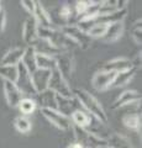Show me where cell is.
Listing matches in <instances>:
<instances>
[{
  "mask_svg": "<svg viewBox=\"0 0 142 148\" xmlns=\"http://www.w3.org/2000/svg\"><path fill=\"white\" fill-rule=\"evenodd\" d=\"M17 108H19L20 112L24 115V116H26V115L34 114V111L37 108V105H36L35 100L32 98H22L20 100L19 105H17Z\"/></svg>",
  "mask_w": 142,
  "mask_h": 148,
  "instance_id": "obj_29",
  "label": "cell"
},
{
  "mask_svg": "<svg viewBox=\"0 0 142 148\" xmlns=\"http://www.w3.org/2000/svg\"><path fill=\"white\" fill-rule=\"evenodd\" d=\"M25 48L22 47H14L9 49L4 54V57L0 61V66H17L21 62V58L24 56Z\"/></svg>",
  "mask_w": 142,
  "mask_h": 148,
  "instance_id": "obj_20",
  "label": "cell"
},
{
  "mask_svg": "<svg viewBox=\"0 0 142 148\" xmlns=\"http://www.w3.org/2000/svg\"><path fill=\"white\" fill-rule=\"evenodd\" d=\"M36 64H37V68L40 69L53 72L56 69V58L51 57V56L36 54Z\"/></svg>",
  "mask_w": 142,
  "mask_h": 148,
  "instance_id": "obj_26",
  "label": "cell"
},
{
  "mask_svg": "<svg viewBox=\"0 0 142 148\" xmlns=\"http://www.w3.org/2000/svg\"><path fill=\"white\" fill-rule=\"evenodd\" d=\"M123 30H125V25H123V21L110 24V25L108 26L105 35L102 37V38H100V41H103V42H105V43L116 42V41L120 40L121 36L123 35Z\"/></svg>",
  "mask_w": 142,
  "mask_h": 148,
  "instance_id": "obj_15",
  "label": "cell"
},
{
  "mask_svg": "<svg viewBox=\"0 0 142 148\" xmlns=\"http://www.w3.org/2000/svg\"><path fill=\"white\" fill-rule=\"evenodd\" d=\"M99 148H109L108 146H103V147H99Z\"/></svg>",
  "mask_w": 142,
  "mask_h": 148,
  "instance_id": "obj_35",
  "label": "cell"
},
{
  "mask_svg": "<svg viewBox=\"0 0 142 148\" xmlns=\"http://www.w3.org/2000/svg\"><path fill=\"white\" fill-rule=\"evenodd\" d=\"M73 94L78 99V101H79L80 106L84 108L89 115L99 120L100 122L108 123V115L105 112L103 105L100 104V101L93 94H90L85 89H75L73 90Z\"/></svg>",
  "mask_w": 142,
  "mask_h": 148,
  "instance_id": "obj_1",
  "label": "cell"
},
{
  "mask_svg": "<svg viewBox=\"0 0 142 148\" xmlns=\"http://www.w3.org/2000/svg\"><path fill=\"white\" fill-rule=\"evenodd\" d=\"M108 26L109 25H94L86 31V34L89 35V37L91 40L93 38H99L100 40L105 35V32H106Z\"/></svg>",
  "mask_w": 142,
  "mask_h": 148,
  "instance_id": "obj_31",
  "label": "cell"
},
{
  "mask_svg": "<svg viewBox=\"0 0 142 148\" xmlns=\"http://www.w3.org/2000/svg\"><path fill=\"white\" fill-rule=\"evenodd\" d=\"M58 15H59V18L64 22V25L63 26H66V25H75L77 24L74 6H73V3H71V1H64L61 6H59Z\"/></svg>",
  "mask_w": 142,
  "mask_h": 148,
  "instance_id": "obj_17",
  "label": "cell"
},
{
  "mask_svg": "<svg viewBox=\"0 0 142 148\" xmlns=\"http://www.w3.org/2000/svg\"><path fill=\"white\" fill-rule=\"evenodd\" d=\"M82 106L75 96L72 98H62L57 95V111L64 115L67 117H71V115L77 110H80Z\"/></svg>",
  "mask_w": 142,
  "mask_h": 148,
  "instance_id": "obj_8",
  "label": "cell"
},
{
  "mask_svg": "<svg viewBox=\"0 0 142 148\" xmlns=\"http://www.w3.org/2000/svg\"><path fill=\"white\" fill-rule=\"evenodd\" d=\"M71 122L72 126H77L80 128H86L89 126V123L91 121V115H89L84 110H77L71 115Z\"/></svg>",
  "mask_w": 142,
  "mask_h": 148,
  "instance_id": "obj_23",
  "label": "cell"
},
{
  "mask_svg": "<svg viewBox=\"0 0 142 148\" xmlns=\"http://www.w3.org/2000/svg\"><path fill=\"white\" fill-rule=\"evenodd\" d=\"M61 31L68 38H69L73 43L78 47H80L82 49H88L91 45V40L89 35L84 32L83 30H80L77 25H66L59 27Z\"/></svg>",
  "mask_w": 142,
  "mask_h": 148,
  "instance_id": "obj_2",
  "label": "cell"
},
{
  "mask_svg": "<svg viewBox=\"0 0 142 148\" xmlns=\"http://www.w3.org/2000/svg\"><path fill=\"white\" fill-rule=\"evenodd\" d=\"M131 38L137 46L142 45V20L139 18L131 27Z\"/></svg>",
  "mask_w": 142,
  "mask_h": 148,
  "instance_id": "obj_30",
  "label": "cell"
},
{
  "mask_svg": "<svg viewBox=\"0 0 142 148\" xmlns=\"http://www.w3.org/2000/svg\"><path fill=\"white\" fill-rule=\"evenodd\" d=\"M15 85L19 88L22 95H27V98L36 95V91L32 85V80H31V74L27 72V69L22 66L21 62L17 64V78Z\"/></svg>",
  "mask_w": 142,
  "mask_h": 148,
  "instance_id": "obj_4",
  "label": "cell"
},
{
  "mask_svg": "<svg viewBox=\"0 0 142 148\" xmlns=\"http://www.w3.org/2000/svg\"><path fill=\"white\" fill-rule=\"evenodd\" d=\"M49 78H51V72L45 71V69H40V68H37L31 74V80H32V85L36 94L48 89Z\"/></svg>",
  "mask_w": 142,
  "mask_h": 148,
  "instance_id": "obj_12",
  "label": "cell"
},
{
  "mask_svg": "<svg viewBox=\"0 0 142 148\" xmlns=\"http://www.w3.org/2000/svg\"><path fill=\"white\" fill-rule=\"evenodd\" d=\"M131 68H134L132 67V63H131V59L120 57V58H115V59H111V61L106 62L103 66L102 71L120 73V72L127 71V69H131Z\"/></svg>",
  "mask_w": 142,
  "mask_h": 148,
  "instance_id": "obj_16",
  "label": "cell"
},
{
  "mask_svg": "<svg viewBox=\"0 0 142 148\" xmlns=\"http://www.w3.org/2000/svg\"><path fill=\"white\" fill-rule=\"evenodd\" d=\"M14 126H15L17 132L22 133V135H26V133H29L31 131L32 125H31V121L26 116L20 115V116H17L15 120H14Z\"/></svg>",
  "mask_w": 142,
  "mask_h": 148,
  "instance_id": "obj_27",
  "label": "cell"
},
{
  "mask_svg": "<svg viewBox=\"0 0 142 148\" xmlns=\"http://www.w3.org/2000/svg\"><path fill=\"white\" fill-rule=\"evenodd\" d=\"M115 74L116 73H114V72H106V71H102V69H100V71L95 73L93 78H91V85L98 91L108 90L111 88Z\"/></svg>",
  "mask_w": 142,
  "mask_h": 148,
  "instance_id": "obj_7",
  "label": "cell"
},
{
  "mask_svg": "<svg viewBox=\"0 0 142 148\" xmlns=\"http://www.w3.org/2000/svg\"><path fill=\"white\" fill-rule=\"evenodd\" d=\"M67 148H83V147H82V146L79 145V143L74 142V143H72V145H69V146H68Z\"/></svg>",
  "mask_w": 142,
  "mask_h": 148,
  "instance_id": "obj_34",
  "label": "cell"
},
{
  "mask_svg": "<svg viewBox=\"0 0 142 148\" xmlns=\"http://www.w3.org/2000/svg\"><path fill=\"white\" fill-rule=\"evenodd\" d=\"M136 73H137V69H135V68H131V69H127V71L116 73L115 78H114V82L111 84V88H120V86L129 84V83L132 80V78L136 75Z\"/></svg>",
  "mask_w": 142,
  "mask_h": 148,
  "instance_id": "obj_24",
  "label": "cell"
},
{
  "mask_svg": "<svg viewBox=\"0 0 142 148\" xmlns=\"http://www.w3.org/2000/svg\"><path fill=\"white\" fill-rule=\"evenodd\" d=\"M35 96H36V99H34L35 103L41 110L42 109L57 110V95L52 90L47 89L45 91L37 92Z\"/></svg>",
  "mask_w": 142,
  "mask_h": 148,
  "instance_id": "obj_11",
  "label": "cell"
},
{
  "mask_svg": "<svg viewBox=\"0 0 142 148\" xmlns=\"http://www.w3.org/2000/svg\"><path fill=\"white\" fill-rule=\"evenodd\" d=\"M20 5L22 6V9H25L26 12L29 14L30 16L34 15L35 5H36V1H35V0H22V1H20Z\"/></svg>",
  "mask_w": 142,
  "mask_h": 148,
  "instance_id": "obj_32",
  "label": "cell"
},
{
  "mask_svg": "<svg viewBox=\"0 0 142 148\" xmlns=\"http://www.w3.org/2000/svg\"><path fill=\"white\" fill-rule=\"evenodd\" d=\"M41 114L51 122L53 126H56L57 128L62 130V131H68L72 128V122L71 119L62 115L61 112H58L57 110H51V109H42Z\"/></svg>",
  "mask_w": 142,
  "mask_h": 148,
  "instance_id": "obj_6",
  "label": "cell"
},
{
  "mask_svg": "<svg viewBox=\"0 0 142 148\" xmlns=\"http://www.w3.org/2000/svg\"><path fill=\"white\" fill-rule=\"evenodd\" d=\"M21 63L30 74H32L36 69H37V64H36V52L32 47L26 46V48L24 51V56H22V58H21Z\"/></svg>",
  "mask_w": 142,
  "mask_h": 148,
  "instance_id": "obj_22",
  "label": "cell"
},
{
  "mask_svg": "<svg viewBox=\"0 0 142 148\" xmlns=\"http://www.w3.org/2000/svg\"><path fill=\"white\" fill-rule=\"evenodd\" d=\"M0 9H1V5H0Z\"/></svg>",
  "mask_w": 142,
  "mask_h": 148,
  "instance_id": "obj_36",
  "label": "cell"
},
{
  "mask_svg": "<svg viewBox=\"0 0 142 148\" xmlns=\"http://www.w3.org/2000/svg\"><path fill=\"white\" fill-rule=\"evenodd\" d=\"M126 4L127 1H123V0H102L98 15H108V14L126 9Z\"/></svg>",
  "mask_w": 142,
  "mask_h": 148,
  "instance_id": "obj_19",
  "label": "cell"
},
{
  "mask_svg": "<svg viewBox=\"0 0 142 148\" xmlns=\"http://www.w3.org/2000/svg\"><path fill=\"white\" fill-rule=\"evenodd\" d=\"M141 104V94L136 90H125L119 98L113 103V109H120L127 105H139Z\"/></svg>",
  "mask_w": 142,
  "mask_h": 148,
  "instance_id": "obj_9",
  "label": "cell"
},
{
  "mask_svg": "<svg viewBox=\"0 0 142 148\" xmlns=\"http://www.w3.org/2000/svg\"><path fill=\"white\" fill-rule=\"evenodd\" d=\"M0 77L5 82L15 83L17 78V66H0Z\"/></svg>",
  "mask_w": 142,
  "mask_h": 148,
  "instance_id": "obj_28",
  "label": "cell"
},
{
  "mask_svg": "<svg viewBox=\"0 0 142 148\" xmlns=\"http://www.w3.org/2000/svg\"><path fill=\"white\" fill-rule=\"evenodd\" d=\"M56 69L61 73V75L68 80L72 77L73 69H74V57L73 54L67 51V52H61L56 57Z\"/></svg>",
  "mask_w": 142,
  "mask_h": 148,
  "instance_id": "obj_5",
  "label": "cell"
},
{
  "mask_svg": "<svg viewBox=\"0 0 142 148\" xmlns=\"http://www.w3.org/2000/svg\"><path fill=\"white\" fill-rule=\"evenodd\" d=\"M35 49L36 54H43V56H51V57H56L57 54H59L62 51H59L58 48H56L54 46H52L48 41L46 40H41L37 38L34 42L32 46H30Z\"/></svg>",
  "mask_w": 142,
  "mask_h": 148,
  "instance_id": "obj_18",
  "label": "cell"
},
{
  "mask_svg": "<svg viewBox=\"0 0 142 148\" xmlns=\"http://www.w3.org/2000/svg\"><path fill=\"white\" fill-rule=\"evenodd\" d=\"M123 126L135 132L141 131V112H130L122 116Z\"/></svg>",
  "mask_w": 142,
  "mask_h": 148,
  "instance_id": "obj_25",
  "label": "cell"
},
{
  "mask_svg": "<svg viewBox=\"0 0 142 148\" xmlns=\"http://www.w3.org/2000/svg\"><path fill=\"white\" fill-rule=\"evenodd\" d=\"M32 17L35 18V21H36V24H37L38 27H46V29L56 27L53 24V21H52L51 15L47 12V10L43 8V5L40 1H36Z\"/></svg>",
  "mask_w": 142,
  "mask_h": 148,
  "instance_id": "obj_13",
  "label": "cell"
},
{
  "mask_svg": "<svg viewBox=\"0 0 142 148\" xmlns=\"http://www.w3.org/2000/svg\"><path fill=\"white\" fill-rule=\"evenodd\" d=\"M22 38H24V42L27 46H32L35 41L38 38L37 24H36L35 18L32 16L27 17L24 22V26H22Z\"/></svg>",
  "mask_w": 142,
  "mask_h": 148,
  "instance_id": "obj_14",
  "label": "cell"
},
{
  "mask_svg": "<svg viewBox=\"0 0 142 148\" xmlns=\"http://www.w3.org/2000/svg\"><path fill=\"white\" fill-rule=\"evenodd\" d=\"M5 25H6V12L1 8L0 9V34L5 30Z\"/></svg>",
  "mask_w": 142,
  "mask_h": 148,
  "instance_id": "obj_33",
  "label": "cell"
},
{
  "mask_svg": "<svg viewBox=\"0 0 142 148\" xmlns=\"http://www.w3.org/2000/svg\"><path fill=\"white\" fill-rule=\"evenodd\" d=\"M48 89L52 90L56 95L62 96V98H72V96H74L71 85L68 84V80H66L61 75V73L57 69L51 72V78H49V82H48Z\"/></svg>",
  "mask_w": 142,
  "mask_h": 148,
  "instance_id": "obj_3",
  "label": "cell"
},
{
  "mask_svg": "<svg viewBox=\"0 0 142 148\" xmlns=\"http://www.w3.org/2000/svg\"><path fill=\"white\" fill-rule=\"evenodd\" d=\"M106 146L109 148H134L129 138L120 135V133H110L106 138Z\"/></svg>",
  "mask_w": 142,
  "mask_h": 148,
  "instance_id": "obj_21",
  "label": "cell"
},
{
  "mask_svg": "<svg viewBox=\"0 0 142 148\" xmlns=\"http://www.w3.org/2000/svg\"><path fill=\"white\" fill-rule=\"evenodd\" d=\"M3 89H4V95H5L8 105L10 106V108H17V105H19L20 100L24 98V95L21 94L19 88L15 85V83L4 80Z\"/></svg>",
  "mask_w": 142,
  "mask_h": 148,
  "instance_id": "obj_10",
  "label": "cell"
}]
</instances>
